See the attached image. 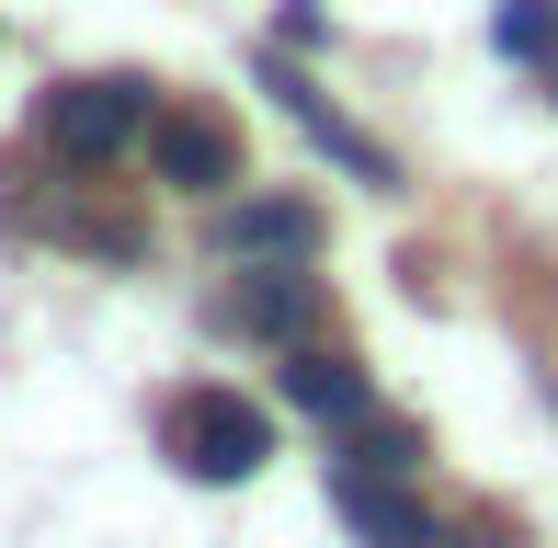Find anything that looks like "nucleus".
I'll return each instance as SVG.
<instances>
[{
	"label": "nucleus",
	"instance_id": "nucleus-9",
	"mask_svg": "<svg viewBox=\"0 0 558 548\" xmlns=\"http://www.w3.org/2000/svg\"><path fill=\"white\" fill-rule=\"evenodd\" d=\"M342 468H376V480H411L422 468V422H353V445H342Z\"/></svg>",
	"mask_w": 558,
	"mask_h": 548
},
{
	"label": "nucleus",
	"instance_id": "nucleus-5",
	"mask_svg": "<svg viewBox=\"0 0 558 548\" xmlns=\"http://www.w3.org/2000/svg\"><path fill=\"white\" fill-rule=\"evenodd\" d=\"M217 252L228 263H308L319 252V206L308 194H251V206L217 217Z\"/></svg>",
	"mask_w": 558,
	"mask_h": 548
},
{
	"label": "nucleus",
	"instance_id": "nucleus-3",
	"mask_svg": "<svg viewBox=\"0 0 558 548\" xmlns=\"http://www.w3.org/2000/svg\"><path fill=\"white\" fill-rule=\"evenodd\" d=\"M217 332H251V343H308L319 332V274H296V263H263V274H240V286L217 297Z\"/></svg>",
	"mask_w": 558,
	"mask_h": 548
},
{
	"label": "nucleus",
	"instance_id": "nucleus-12",
	"mask_svg": "<svg viewBox=\"0 0 558 548\" xmlns=\"http://www.w3.org/2000/svg\"><path fill=\"white\" fill-rule=\"evenodd\" d=\"M547 104H558V58H547Z\"/></svg>",
	"mask_w": 558,
	"mask_h": 548
},
{
	"label": "nucleus",
	"instance_id": "nucleus-4",
	"mask_svg": "<svg viewBox=\"0 0 558 548\" xmlns=\"http://www.w3.org/2000/svg\"><path fill=\"white\" fill-rule=\"evenodd\" d=\"M148 160H160V183H183V194H217V183H240V127L206 104H171L160 127H148Z\"/></svg>",
	"mask_w": 558,
	"mask_h": 548
},
{
	"label": "nucleus",
	"instance_id": "nucleus-2",
	"mask_svg": "<svg viewBox=\"0 0 558 548\" xmlns=\"http://www.w3.org/2000/svg\"><path fill=\"white\" fill-rule=\"evenodd\" d=\"M46 148H58V160H125V148H137L148 127H160V115H148V81H125V69H104V81H58L46 92Z\"/></svg>",
	"mask_w": 558,
	"mask_h": 548
},
{
	"label": "nucleus",
	"instance_id": "nucleus-8",
	"mask_svg": "<svg viewBox=\"0 0 558 548\" xmlns=\"http://www.w3.org/2000/svg\"><path fill=\"white\" fill-rule=\"evenodd\" d=\"M263 92H274V104H286V115H296V127H308L319 148H331V160H342V171H365V183H399V171H388V148H376V138H353V127H342V115H331V104H319V92H308V81H296V69H286V58H274V69H263Z\"/></svg>",
	"mask_w": 558,
	"mask_h": 548
},
{
	"label": "nucleus",
	"instance_id": "nucleus-10",
	"mask_svg": "<svg viewBox=\"0 0 558 548\" xmlns=\"http://www.w3.org/2000/svg\"><path fill=\"white\" fill-rule=\"evenodd\" d=\"M490 35H501V58H558V0H501L490 12Z\"/></svg>",
	"mask_w": 558,
	"mask_h": 548
},
{
	"label": "nucleus",
	"instance_id": "nucleus-7",
	"mask_svg": "<svg viewBox=\"0 0 558 548\" xmlns=\"http://www.w3.org/2000/svg\"><path fill=\"white\" fill-rule=\"evenodd\" d=\"M286 401L308 422H365L376 412V378L353 355H331V343H296V355H286Z\"/></svg>",
	"mask_w": 558,
	"mask_h": 548
},
{
	"label": "nucleus",
	"instance_id": "nucleus-6",
	"mask_svg": "<svg viewBox=\"0 0 558 548\" xmlns=\"http://www.w3.org/2000/svg\"><path fill=\"white\" fill-rule=\"evenodd\" d=\"M331 503H342V526L365 537V548H434L445 526L411 503L399 480H376V468H331Z\"/></svg>",
	"mask_w": 558,
	"mask_h": 548
},
{
	"label": "nucleus",
	"instance_id": "nucleus-1",
	"mask_svg": "<svg viewBox=\"0 0 558 548\" xmlns=\"http://www.w3.org/2000/svg\"><path fill=\"white\" fill-rule=\"evenodd\" d=\"M160 445H171V468L183 480H251V468L274 457V422L240 401V389H183V401L160 412Z\"/></svg>",
	"mask_w": 558,
	"mask_h": 548
},
{
	"label": "nucleus",
	"instance_id": "nucleus-11",
	"mask_svg": "<svg viewBox=\"0 0 558 548\" xmlns=\"http://www.w3.org/2000/svg\"><path fill=\"white\" fill-rule=\"evenodd\" d=\"M434 548H501V537H490V526H445Z\"/></svg>",
	"mask_w": 558,
	"mask_h": 548
}]
</instances>
